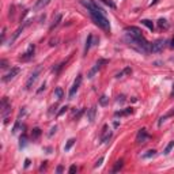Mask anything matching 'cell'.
Masks as SVG:
<instances>
[{
	"mask_svg": "<svg viewBox=\"0 0 174 174\" xmlns=\"http://www.w3.org/2000/svg\"><path fill=\"white\" fill-rule=\"evenodd\" d=\"M125 33V41L131 46H133L136 50L142 52V53H148L150 52V42L144 38L143 32L136 26H128L124 29Z\"/></svg>",
	"mask_w": 174,
	"mask_h": 174,
	"instance_id": "obj_2",
	"label": "cell"
},
{
	"mask_svg": "<svg viewBox=\"0 0 174 174\" xmlns=\"http://www.w3.org/2000/svg\"><path fill=\"white\" fill-rule=\"evenodd\" d=\"M56 171L57 173H63V166H59V167L56 169Z\"/></svg>",
	"mask_w": 174,
	"mask_h": 174,
	"instance_id": "obj_38",
	"label": "cell"
},
{
	"mask_svg": "<svg viewBox=\"0 0 174 174\" xmlns=\"http://www.w3.org/2000/svg\"><path fill=\"white\" fill-rule=\"evenodd\" d=\"M103 4H106V6H109V7H111V8H116V4L113 3V2H110V0H101Z\"/></svg>",
	"mask_w": 174,
	"mask_h": 174,
	"instance_id": "obj_28",
	"label": "cell"
},
{
	"mask_svg": "<svg viewBox=\"0 0 174 174\" xmlns=\"http://www.w3.org/2000/svg\"><path fill=\"white\" fill-rule=\"evenodd\" d=\"M19 72H20V68H19V67H12L11 71H10L7 75H4V76H3V82H10V80L14 79V78L17 76L18 74H19Z\"/></svg>",
	"mask_w": 174,
	"mask_h": 174,
	"instance_id": "obj_8",
	"label": "cell"
},
{
	"mask_svg": "<svg viewBox=\"0 0 174 174\" xmlns=\"http://www.w3.org/2000/svg\"><path fill=\"white\" fill-rule=\"evenodd\" d=\"M106 63H108V60H103V59H101V60H98L97 63H95V66L91 68V71L89 72V78H90V79H91V78H94V75L97 74L98 71H99V68H101V67H102V64H106Z\"/></svg>",
	"mask_w": 174,
	"mask_h": 174,
	"instance_id": "obj_9",
	"label": "cell"
},
{
	"mask_svg": "<svg viewBox=\"0 0 174 174\" xmlns=\"http://www.w3.org/2000/svg\"><path fill=\"white\" fill-rule=\"evenodd\" d=\"M111 131L109 129V127L108 125H103V129H102V136H101V142L102 143H106V142H109L110 140V137H111Z\"/></svg>",
	"mask_w": 174,
	"mask_h": 174,
	"instance_id": "obj_10",
	"label": "cell"
},
{
	"mask_svg": "<svg viewBox=\"0 0 174 174\" xmlns=\"http://www.w3.org/2000/svg\"><path fill=\"white\" fill-rule=\"evenodd\" d=\"M173 147H174V140H171V142L169 143L167 146H166V148H165V151H163V154H165V155H167L169 152L171 151V148H173Z\"/></svg>",
	"mask_w": 174,
	"mask_h": 174,
	"instance_id": "obj_25",
	"label": "cell"
},
{
	"mask_svg": "<svg viewBox=\"0 0 174 174\" xmlns=\"http://www.w3.org/2000/svg\"><path fill=\"white\" fill-rule=\"evenodd\" d=\"M7 67V61L6 60H2V68H6Z\"/></svg>",
	"mask_w": 174,
	"mask_h": 174,
	"instance_id": "obj_37",
	"label": "cell"
},
{
	"mask_svg": "<svg viewBox=\"0 0 174 174\" xmlns=\"http://www.w3.org/2000/svg\"><path fill=\"white\" fill-rule=\"evenodd\" d=\"M22 32H23V26H20V27H19V29H18L17 32H15V33H14V35H12L11 41H10V44H11V45H12V42H14V41H15V40H17V38H18V37H19V34H20V33H22Z\"/></svg>",
	"mask_w": 174,
	"mask_h": 174,
	"instance_id": "obj_18",
	"label": "cell"
},
{
	"mask_svg": "<svg viewBox=\"0 0 174 174\" xmlns=\"http://www.w3.org/2000/svg\"><path fill=\"white\" fill-rule=\"evenodd\" d=\"M60 20H61V14H57L56 20L53 19V23H52V26H50V30H53L54 27H57V26H59V23H60Z\"/></svg>",
	"mask_w": 174,
	"mask_h": 174,
	"instance_id": "obj_21",
	"label": "cell"
},
{
	"mask_svg": "<svg viewBox=\"0 0 174 174\" xmlns=\"http://www.w3.org/2000/svg\"><path fill=\"white\" fill-rule=\"evenodd\" d=\"M69 174H74V173H76V171H78V167H76V166H75V165H72L71 166V167H69Z\"/></svg>",
	"mask_w": 174,
	"mask_h": 174,
	"instance_id": "obj_32",
	"label": "cell"
},
{
	"mask_svg": "<svg viewBox=\"0 0 174 174\" xmlns=\"http://www.w3.org/2000/svg\"><path fill=\"white\" fill-rule=\"evenodd\" d=\"M53 95H54V98H56L57 101H61V99L64 98V91H63V89H61V87H56V89H54Z\"/></svg>",
	"mask_w": 174,
	"mask_h": 174,
	"instance_id": "obj_15",
	"label": "cell"
},
{
	"mask_svg": "<svg viewBox=\"0 0 174 174\" xmlns=\"http://www.w3.org/2000/svg\"><path fill=\"white\" fill-rule=\"evenodd\" d=\"M165 44H166V41L162 40V38L155 40L152 44H150V52H151V53H158V52H160L165 48Z\"/></svg>",
	"mask_w": 174,
	"mask_h": 174,
	"instance_id": "obj_4",
	"label": "cell"
},
{
	"mask_svg": "<svg viewBox=\"0 0 174 174\" xmlns=\"http://www.w3.org/2000/svg\"><path fill=\"white\" fill-rule=\"evenodd\" d=\"M79 2L83 7L87 8L93 22L99 29H102L106 34H109V33H110V23H109V19L106 18L105 11H103L102 7L98 6L94 0H79Z\"/></svg>",
	"mask_w": 174,
	"mask_h": 174,
	"instance_id": "obj_1",
	"label": "cell"
},
{
	"mask_svg": "<svg viewBox=\"0 0 174 174\" xmlns=\"http://www.w3.org/2000/svg\"><path fill=\"white\" fill-rule=\"evenodd\" d=\"M40 72H41V67H38V68L35 69V71L33 72L32 75H30L29 80L26 82V90H30V89H32V86L34 84V82L37 80V78H38V75H40Z\"/></svg>",
	"mask_w": 174,
	"mask_h": 174,
	"instance_id": "obj_6",
	"label": "cell"
},
{
	"mask_svg": "<svg viewBox=\"0 0 174 174\" xmlns=\"http://www.w3.org/2000/svg\"><path fill=\"white\" fill-rule=\"evenodd\" d=\"M91 45H94V35L89 34V37H87V41H86V45H84V54H87V52L90 50Z\"/></svg>",
	"mask_w": 174,
	"mask_h": 174,
	"instance_id": "obj_13",
	"label": "cell"
},
{
	"mask_svg": "<svg viewBox=\"0 0 174 174\" xmlns=\"http://www.w3.org/2000/svg\"><path fill=\"white\" fill-rule=\"evenodd\" d=\"M155 154H157V151H155V150H148V151H147L146 154L143 155V158H144V159H148V158L155 157Z\"/></svg>",
	"mask_w": 174,
	"mask_h": 174,
	"instance_id": "obj_23",
	"label": "cell"
},
{
	"mask_svg": "<svg viewBox=\"0 0 174 174\" xmlns=\"http://www.w3.org/2000/svg\"><path fill=\"white\" fill-rule=\"evenodd\" d=\"M170 46H171V48H174V37H173V40H171V45Z\"/></svg>",
	"mask_w": 174,
	"mask_h": 174,
	"instance_id": "obj_40",
	"label": "cell"
},
{
	"mask_svg": "<svg viewBox=\"0 0 174 174\" xmlns=\"http://www.w3.org/2000/svg\"><path fill=\"white\" fill-rule=\"evenodd\" d=\"M109 103V98L106 97V95H102V97L99 98V105L101 106H106Z\"/></svg>",
	"mask_w": 174,
	"mask_h": 174,
	"instance_id": "obj_26",
	"label": "cell"
},
{
	"mask_svg": "<svg viewBox=\"0 0 174 174\" xmlns=\"http://www.w3.org/2000/svg\"><path fill=\"white\" fill-rule=\"evenodd\" d=\"M19 128H20V123L17 121V123L14 124V128H12V133H17V132L19 131Z\"/></svg>",
	"mask_w": 174,
	"mask_h": 174,
	"instance_id": "obj_29",
	"label": "cell"
},
{
	"mask_svg": "<svg viewBox=\"0 0 174 174\" xmlns=\"http://www.w3.org/2000/svg\"><path fill=\"white\" fill-rule=\"evenodd\" d=\"M125 74V72L124 71H121V72H118V74H116V78H117V79H120V78H123V75Z\"/></svg>",
	"mask_w": 174,
	"mask_h": 174,
	"instance_id": "obj_34",
	"label": "cell"
},
{
	"mask_svg": "<svg viewBox=\"0 0 174 174\" xmlns=\"http://www.w3.org/2000/svg\"><path fill=\"white\" fill-rule=\"evenodd\" d=\"M83 113H84V109H80V110H79V113H78V114H75V120H79V118H80V116H82Z\"/></svg>",
	"mask_w": 174,
	"mask_h": 174,
	"instance_id": "obj_33",
	"label": "cell"
},
{
	"mask_svg": "<svg viewBox=\"0 0 174 174\" xmlns=\"http://www.w3.org/2000/svg\"><path fill=\"white\" fill-rule=\"evenodd\" d=\"M41 136V129L40 128H34L32 131V139L33 140H35V139H38V137Z\"/></svg>",
	"mask_w": 174,
	"mask_h": 174,
	"instance_id": "obj_20",
	"label": "cell"
},
{
	"mask_svg": "<svg viewBox=\"0 0 174 174\" xmlns=\"http://www.w3.org/2000/svg\"><path fill=\"white\" fill-rule=\"evenodd\" d=\"M148 137H150V135L147 133V129L142 128V129H139V132H137V135H136V142L137 143H146L147 140H148Z\"/></svg>",
	"mask_w": 174,
	"mask_h": 174,
	"instance_id": "obj_7",
	"label": "cell"
},
{
	"mask_svg": "<svg viewBox=\"0 0 174 174\" xmlns=\"http://www.w3.org/2000/svg\"><path fill=\"white\" fill-rule=\"evenodd\" d=\"M102 162H103V157H101V158H99V159H98V160H97V162H95L94 167H95V169H97V167H99V166H101V165H102Z\"/></svg>",
	"mask_w": 174,
	"mask_h": 174,
	"instance_id": "obj_31",
	"label": "cell"
},
{
	"mask_svg": "<svg viewBox=\"0 0 174 174\" xmlns=\"http://www.w3.org/2000/svg\"><path fill=\"white\" fill-rule=\"evenodd\" d=\"M133 113V109L132 108H127L124 110H118V111H114V116L116 117H121V116H128V114Z\"/></svg>",
	"mask_w": 174,
	"mask_h": 174,
	"instance_id": "obj_14",
	"label": "cell"
},
{
	"mask_svg": "<svg viewBox=\"0 0 174 174\" xmlns=\"http://www.w3.org/2000/svg\"><path fill=\"white\" fill-rule=\"evenodd\" d=\"M10 113H11V105L8 103V99H7V97H4L3 99H2V116H3L4 118V123H8V116Z\"/></svg>",
	"mask_w": 174,
	"mask_h": 174,
	"instance_id": "obj_3",
	"label": "cell"
},
{
	"mask_svg": "<svg viewBox=\"0 0 174 174\" xmlns=\"http://www.w3.org/2000/svg\"><path fill=\"white\" fill-rule=\"evenodd\" d=\"M82 75H78L76 76V79H75V82H74V84H72V87L69 89V93H68V97L69 98H74L75 97V94L78 93V90H79V87H80V84H82Z\"/></svg>",
	"mask_w": 174,
	"mask_h": 174,
	"instance_id": "obj_5",
	"label": "cell"
},
{
	"mask_svg": "<svg viewBox=\"0 0 174 174\" xmlns=\"http://www.w3.org/2000/svg\"><path fill=\"white\" fill-rule=\"evenodd\" d=\"M75 142H76L75 139H69L68 142H67V144H66V147H64V150H66V151H69V150H71V147L75 144Z\"/></svg>",
	"mask_w": 174,
	"mask_h": 174,
	"instance_id": "obj_24",
	"label": "cell"
},
{
	"mask_svg": "<svg viewBox=\"0 0 174 174\" xmlns=\"http://www.w3.org/2000/svg\"><path fill=\"white\" fill-rule=\"evenodd\" d=\"M56 129H57V128H56V127H53V128H52V129H50V132H49V136H52V135H53V133H54V132H56Z\"/></svg>",
	"mask_w": 174,
	"mask_h": 174,
	"instance_id": "obj_36",
	"label": "cell"
},
{
	"mask_svg": "<svg viewBox=\"0 0 174 174\" xmlns=\"http://www.w3.org/2000/svg\"><path fill=\"white\" fill-rule=\"evenodd\" d=\"M123 165H124V160L123 159H120V160H117V162H116V165H114V167H113V173H117L118 170H121V169H123Z\"/></svg>",
	"mask_w": 174,
	"mask_h": 174,
	"instance_id": "obj_17",
	"label": "cell"
},
{
	"mask_svg": "<svg viewBox=\"0 0 174 174\" xmlns=\"http://www.w3.org/2000/svg\"><path fill=\"white\" fill-rule=\"evenodd\" d=\"M26 144H27V136L23 133L22 136H20V139H19V147H20V148H23V147H26Z\"/></svg>",
	"mask_w": 174,
	"mask_h": 174,
	"instance_id": "obj_19",
	"label": "cell"
},
{
	"mask_svg": "<svg viewBox=\"0 0 174 174\" xmlns=\"http://www.w3.org/2000/svg\"><path fill=\"white\" fill-rule=\"evenodd\" d=\"M67 109H68V106H63V108L60 109V111H59V113H57V117H60L61 114H64L67 111Z\"/></svg>",
	"mask_w": 174,
	"mask_h": 174,
	"instance_id": "obj_30",
	"label": "cell"
},
{
	"mask_svg": "<svg viewBox=\"0 0 174 174\" xmlns=\"http://www.w3.org/2000/svg\"><path fill=\"white\" fill-rule=\"evenodd\" d=\"M171 97H174V90H173V91H171Z\"/></svg>",
	"mask_w": 174,
	"mask_h": 174,
	"instance_id": "obj_41",
	"label": "cell"
},
{
	"mask_svg": "<svg viewBox=\"0 0 174 174\" xmlns=\"http://www.w3.org/2000/svg\"><path fill=\"white\" fill-rule=\"evenodd\" d=\"M46 163H48V162H46V160H45V162H42V165H41V167H40V171H42L46 167Z\"/></svg>",
	"mask_w": 174,
	"mask_h": 174,
	"instance_id": "obj_35",
	"label": "cell"
},
{
	"mask_svg": "<svg viewBox=\"0 0 174 174\" xmlns=\"http://www.w3.org/2000/svg\"><path fill=\"white\" fill-rule=\"evenodd\" d=\"M158 26H159V29H167L169 27L166 19H159V20H158Z\"/></svg>",
	"mask_w": 174,
	"mask_h": 174,
	"instance_id": "obj_27",
	"label": "cell"
},
{
	"mask_svg": "<svg viewBox=\"0 0 174 174\" xmlns=\"http://www.w3.org/2000/svg\"><path fill=\"white\" fill-rule=\"evenodd\" d=\"M34 50H35V45L34 44H30L27 48V50H26V53L22 56L23 60H30L33 56H34Z\"/></svg>",
	"mask_w": 174,
	"mask_h": 174,
	"instance_id": "obj_11",
	"label": "cell"
},
{
	"mask_svg": "<svg viewBox=\"0 0 174 174\" xmlns=\"http://www.w3.org/2000/svg\"><path fill=\"white\" fill-rule=\"evenodd\" d=\"M142 23H143L144 26H147V27H148L150 30H151V32L154 30V23H152L150 19H143V20H142Z\"/></svg>",
	"mask_w": 174,
	"mask_h": 174,
	"instance_id": "obj_22",
	"label": "cell"
},
{
	"mask_svg": "<svg viewBox=\"0 0 174 174\" xmlns=\"http://www.w3.org/2000/svg\"><path fill=\"white\" fill-rule=\"evenodd\" d=\"M29 165H30V159H26L25 160V167H29Z\"/></svg>",
	"mask_w": 174,
	"mask_h": 174,
	"instance_id": "obj_39",
	"label": "cell"
},
{
	"mask_svg": "<svg viewBox=\"0 0 174 174\" xmlns=\"http://www.w3.org/2000/svg\"><path fill=\"white\" fill-rule=\"evenodd\" d=\"M52 0H38L37 4H35V10H41L44 8V7H46L49 3H50Z\"/></svg>",
	"mask_w": 174,
	"mask_h": 174,
	"instance_id": "obj_16",
	"label": "cell"
},
{
	"mask_svg": "<svg viewBox=\"0 0 174 174\" xmlns=\"http://www.w3.org/2000/svg\"><path fill=\"white\" fill-rule=\"evenodd\" d=\"M95 114H97V106H91L87 110V120H89V123H93L95 120Z\"/></svg>",
	"mask_w": 174,
	"mask_h": 174,
	"instance_id": "obj_12",
	"label": "cell"
}]
</instances>
